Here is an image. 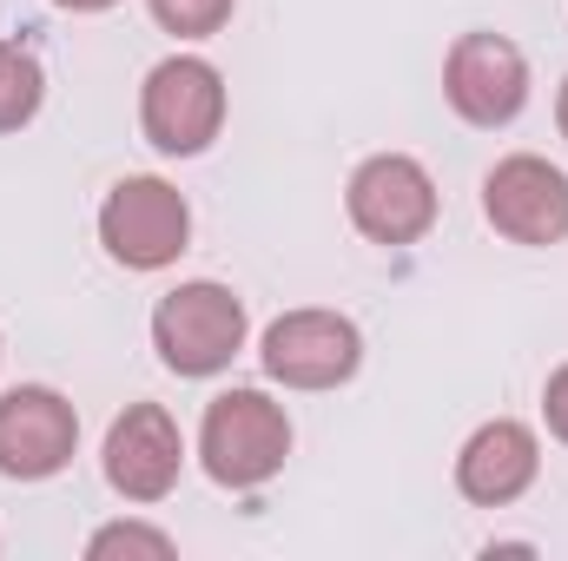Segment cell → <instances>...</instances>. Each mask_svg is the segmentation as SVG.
Wrapping results in <instances>:
<instances>
[{"instance_id": "obj_12", "label": "cell", "mask_w": 568, "mask_h": 561, "mask_svg": "<svg viewBox=\"0 0 568 561\" xmlns=\"http://www.w3.org/2000/svg\"><path fill=\"white\" fill-rule=\"evenodd\" d=\"M47 100V73L20 40H0V133H20Z\"/></svg>"}, {"instance_id": "obj_11", "label": "cell", "mask_w": 568, "mask_h": 561, "mask_svg": "<svg viewBox=\"0 0 568 561\" xmlns=\"http://www.w3.org/2000/svg\"><path fill=\"white\" fill-rule=\"evenodd\" d=\"M536 469H542L536 429L516 422V417H496L463 442V456H456V489H463L469 502H483V509H503V502H516V496L536 482Z\"/></svg>"}, {"instance_id": "obj_15", "label": "cell", "mask_w": 568, "mask_h": 561, "mask_svg": "<svg viewBox=\"0 0 568 561\" xmlns=\"http://www.w3.org/2000/svg\"><path fill=\"white\" fill-rule=\"evenodd\" d=\"M542 417H549V429L568 442V364L549 377V390H542Z\"/></svg>"}, {"instance_id": "obj_13", "label": "cell", "mask_w": 568, "mask_h": 561, "mask_svg": "<svg viewBox=\"0 0 568 561\" xmlns=\"http://www.w3.org/2000/svg\"><path fill=\"white\" fill-rule=\"evenodd\" d=\"M152 20L179 40H212L225 20H232V0H145Z\"/></svg>"}, {"instance_id": "obj_1", "label": "cell", "mask_w": 568, "mask_h": 561, "mask_svg": "<svg viewBox=\"0 0 568 561\" xmlns=\"http://www.w3.org/2000/svg\"><path fill=\"white\" fill-rule=\"evenodd\" d=\"M152 350L179 377H212L245 350V304L212 278L179 284L152 310Z\"/></svg>"}, {"instance_id": "obj_3", "label": "cell", "mask_w": 568, "mask_h": 561, "mask_svg": "<svg viewBox=\"0 0 568 561\" xmlns=\"http://www.w3.org/2000/svg\"><path fill=\"white\" fill-rule=\"evenodd\" d=\"M140 126L145 140L172 159H192L219 140L225 126V80L212 60L199 53H172L145 73V93H140Z\"/></svg>"}, {"instance_id": "obj_10", "label": "cell", "mask_w": 568, "mask_h": 561, "mask_svg": "<svg viewBox=\"0 0 568 561\" xmlns=\"http://www.w3.org/2000/svg\"><path fill=\"white\" fill-rule=\"evenodd\" d=\"M179 462H185V436H179V422L165 417L159 404H133L126 417H113V429H106V482L126 502L172 496Z\"/></svg>"}, {"instance_id": "obj_9", "label": "cell", "mask_w": 568, "mask_h": 561, "mask_svg": "<svg viewBox=\"0 0 568 561\" xmlns=\"http://www.w3.org/2000/svg\"><path fill=\"white\" fill-rule=\"evenodd\" d=\"M483 212L516 245H562L568 238V178L549 159L516 152V159H503L483 178Z\"/></svg>"}, {"instance_id": "obj_8", "label": "cell", "mask_w": 568, "mask_h": 561, "mask_svg": "<svg viewBox=\"0 0 568 561\" xmlns=\"http://www.w3.org/2000/svg\"><path fill=\"white\" fill-rule=\"evenodd\" d=\"M73 442H80V417L60 390L20 384L0 397V476H13V482L60 476L73 462Z\"/></svg>"}, {"instance_id": "obj_16", "label": "cell", "mask_w": 568, "mask_h": 561, "mask_svg": "<svg viewBox=\"0 0 568 561\" xmlns=\"http://www.w3.org/2000/svg\"><path fill=\"white\" fill-rule=\"evenodd\" d=\"M53 7H67V13H106V7H120V0H53Z\"/></svg>"}, {"instance_id": "obj_2", "label": "cell", "mask_w": 568, "mask_h": 561, "mask_svg": "<svg viewBox=\"0 0 568 561\" xmlns=\"http://www.w3.org/2000/svg\"><path fill=\"white\" fill-rule=\"evenodd\" d=\"M199 456H205L212 482L258 489L291 456V422L265 390H225V397H212V410L199 422Z\"/></svg>"}, {"instance_id": "obj_5", "label": "cell", "mask_w": 568, "mask_h": 561, "mask_svg": "<svg viewBox=\"0 0 568 561\" xmlns=\"http://www.w3.org/2000/svg\"><path fill=\"white\" fill-rule=\"evenodd\" d=\"M344 205H351V225L371 245H417L436 225V178L410 152H377L351 172Z\"/></svg>"}, {"instance_id": "obj_4", "label": "cell", "mask_w": 568, "mask_h": 561, "mask_svg": "<svg viewBox=\"0 0 568 561\" xmlns=\"http://www.w3.org/2000/svg\"><path fill=\"white\" fill-rule=\"evenodd\" d=\"M192 238V212L165 178H120L100 205V245L126 272H165Z\"/></svg>"}, {"instance_id": "obj_14", "label": "cell", "mask_w": 568, "mask_h": 561, "mask_svg": "<svg viewBox=\"0 0 568 561\" xmlns=\"http://www.w3.org/2000/svg\"><path fill=\"white\" fill-rule=\"evenodd\" d=\"M87 555H93V561H106V555H152V561H165V555H172V536H165V529H145V522H113V529H100V536L87 542Z\"/></svg>"}, {"instance_id": "obj_17", "label": "cell", "mask_w": 568, "mask_h": 561, "mask_svg": "<svg viewBox=\"0 0 568 561\" xmlns=\"http://www.w3.org/2000/svg\"><path fill=\"white\" fill-rule=\"evenodd\" d=\"M556 120H562V140H568V80H562V100H556Z\"/></svg>"}, {"instance_id": "obj_6", "label": "cell", "mask_w": 568, "mask_h": 561, "mask_svg": "<svg viewBox=\"0 0 568 561\" xmlns=\"http://www.w3.org/2000/svg\"><path fill=\"white\" fill-rule=\"evenodd\" d=\"M258 357H265V377H278L284 390H337V384L357 377L364 337L337 310H284L265 330Z\"/></svg>"}, {"instance_id": "obj_7", "label": "cell", "mask_w": 568, "mask_h": 561, "mask_svg": "<svg viewBox=\"0 0 568 561\" xmlns=\"http://www.w3.org/2000/svg\"><path fill=\"white\" fill-rule=\"evenodd\" d=\"M443 93L469 126H509L529 100V60L503 33H463L443 60Z\"/></svg>"}]
</instances>
